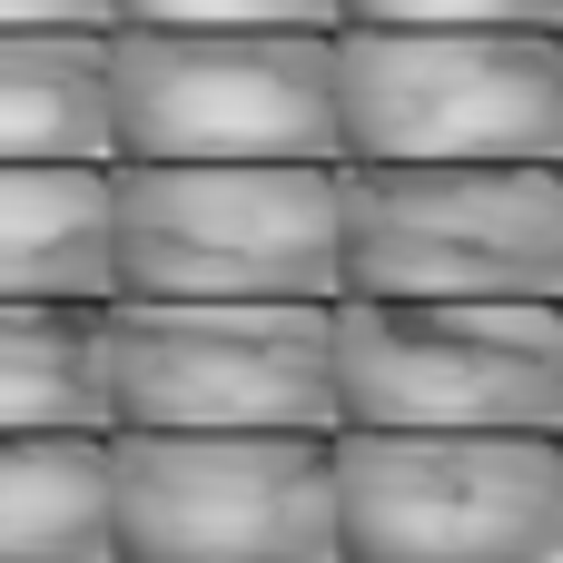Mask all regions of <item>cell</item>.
Returning <instances> with one entry per match:
<instances>
[{
	"label": "cell",
	"instance_id": "6",
	"mask_svg": "<svg viewBox=\"0 0 563 563\" xmlns=\"http://www.w3.org/2000/svg\"><path fill=\"white\" fill-rule=\"evenodd\" d=\"M336 30H109V158L336 168Z\"/></svg>",
	"mask_w": 563,
	"mask_h": 563
},
{
	"label": "cell",
	"instance_id": "13",
	"mask_svg": "<svg viewBox=\"0 0 563 563\" xmlns=\"http://www.w3.org/2000/svg\"><path fill=\"white\" fill-rule=\"evenodd\" d=\"M336 30H563V0H336Z\"/></svg>",
	"mask_w": 563,
	"mask_h": 563
},
{
	"label": "cell",
	"instance_id": "15",
	"mask_svg": "<svg viewBox=\"0 0 563 563\" xmlns=\"http://www.w3.org/2000/svg\"><path fill=\"white\" fill-rule=\"evenodd\" d=\"M109 0H0V30H109Z\"/></svg>",
	"mask_w": 563,
	"mask_h": 563
},
{
	"label": "cell",
	"instance_id": "3",
	"mask_svg": "<svg viewBox=\"0 0 563 563\" xmlns=\"http://www.w3.org/2000/svg\"><path fill=\"white\" fill-rule=\"evenodd\" d=\"M119 297H336V168L109 158Z\"/></svg>",
	"mask_w": 563,
	"mask_h": 563
},
{
	"label": "cell",
	"instance_id": "4",
	"mask_svg": "<svg viewBox=\"0 0 563 563\" xmlns=\"http://www.w3.org/2000/svg\"><path fill=\"white\" fill-rule=\"evenodd\" d=\"M336 563H563V435L336 426Z\"/></svg>",
	"mask_w": 563,
	"mask_h": 563
},
{
	"label": "cell",
	"instance_id": "11",
	"mask_svg": "<svg viewBox=\"0 0 563 563\" xmlns=\"http://www.w3.org/2000/svg\"><path fill=\"white\" fill-rule=\"evenodd\" d=\"M0 158H109V30H0Z\"/></svg>",
	"mask_w": 563,
	"mask_h": 563
},
{
	"label": "cell",
	"instance_id": "8",
	"mask_svg": "<svg viewBox=\"0 0 563 563\" xmlns=\"http://www.w3.org/2000/svg\"><path fill=\"white\" fill-rule=\"evenodd\" d=\"M336 158H563L554 30H336Z\"/></svg>",
	"mask_w": 563,
	"mask_h": 563
},
{
	"label": "cell",
	"instance_id": "10",
	"mask_svg": "<svg viewBox=\"0 0 563 563\" xmlns=\"http://www.w3.org/2000/svg\"><path fill=\"white\" fill-rule=\"evenodd\" d=\"M0 563H109V435H0Z\"/></svg>",
	"mask_w": 563,
	"mask_h": 563
},
{
	"label": "cell",
	"instance_id": "5",
	"mask_svg": "<svg viewBox=\"0 0 563 563\" xmlns=\"http://www.w3.org/2000/svg\"><path fill=\"white\" fill-rule=\"evenodd\" d=\"M336 426H563L554 297H336Z\"/></svg>",
	"mask_w": 563,
	"mask_h": 563
},
{
	"label": "cell",
	"instance_id": "1",
	"mask_svg": "<svg viewBox=\"0 0 563 563\" xmlns=\"http://www.w3.org/2000/svg\"><path fill=\"white\" fill-rule=\"evenodd\" d=\"M336 297H563V158H336Z\"/></svg>",
	"mask_w": 563,
	"mask_h": 563
},
{
	"label": "cell",
	"instance_id": "9",
	"mask_svg": "<svg viewBox=\"0 0 563 563\" xmlns=\"http://www.w3.org/2000/svg\"><path fill=\"white\" fill-rule=\"evenodd\" d=\"M0 297H119L109 158H0Z\"/></svg>",
	"mask_w": 563,
	"mask_h": 563
},
{
	"label": "cell",
	"instance_id": "14",
	"mask_svg": "<svg viewBox=\"0 0 563 563\" xmlns=\"http://www.w3.org/2000/svg\"><path fill=\"white\" fill-rule=\"evenodd\" d=\"M109 10L139 30H336V0H109Z\"/></svg>",
	"mask_w": 563,
	"mask_h": 563
},
{
	"label": "cell",
	"instance_id": "2",
	"mask_svg": "<svg viewBox=\"0 0 563 563\" xmlns=\"http://www.w3.org/2000/svg\"><path fill=\"white\" fill-rule=\"evenodd\" d=\"M336 297H109V426L336 435Z\"/></svg>",
	"mask_w": 563,
	"mask_h": 563
},
{
	"label": "cell",
	"instance_id": "7",
	"mask_svg": "<svg viewBox=\"0 0 563 563\" xmlns=\"http://www.w3.org/2000/svg\"><path fill=\"white\" fill-rule=\"evenodd\" d=\"M109 563H336L327 435L109 426Z\"/></svg>",
	"mask_w": 563,
	"mask_h": 563
},
{
	"label": "cell",
	"instance_id": "12",
	"mask_svg": "<svg viewBox=\"0 0 563 563\" xmlns=\"http://www.w3.org/2000/svg\"><path fill=\"white\" fill-rule=\"evenodd\" d=\"M99 307H79V297H0V435H40V426L109 435Z\"/></svg>",
	"mask_w": 563,
	"mask_h": 563
}]
</instances>
